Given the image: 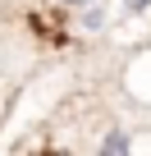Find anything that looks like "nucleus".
I'll list each match as a JSON object with an SVG mask.
<instances>
[{"mask_svg": "<svg viewBox=\"0 0 151 156\" xmlns=\"http://www.w3.org/2000/svg\"><path fill=\"white\" fill-rule=\"evenodd\" d=\"M119 83L133 101L151 106V46H137L128 60H124V73H119Z\"/></svg>", "mask_w": 151, "mask_h": 156, "instance_id": "obj_1", "label": "nucleus"}, {"mask_svg": "<svg viewBox=\"0 0 151 156\" xmlns=\"http://www.w3.org/2000/svg\"><path fill=\"white\" fill-rule=\"evenodd\" d=\"M101 156H133V142H128V133H124V129H110V133L101 138Z\"/></svg>", "mask_w": 151, "mask_h": 156, "instance_id": "obj_2", "label": "nucleus"}, {"mask_svg": "<svg viewBox=\"0 0 151 156\" xmlns=\"http://www.w3.org/2000/svg\"><path fill=\"white\" fill-rule=\"evenodd\" d=\"M64 5H92V0H64Z\"/></svg>", "mask_w": 151, "mask_h": 156, "instance_id": "obj_3", "label": "nucleus"}]
</instances>
